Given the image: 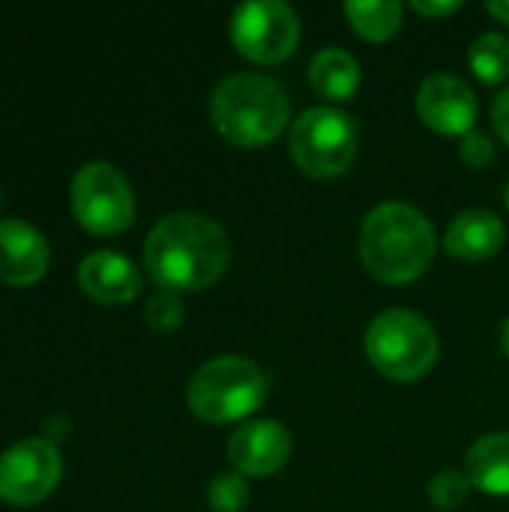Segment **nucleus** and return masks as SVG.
<instances>
[{"label":"nucleus","instance_id":"nucleus-1","mask_svg":"<svg viewBox=\"0 0 509 512\" xmlns=\"http://www.w3.org/2000/svg\"><path fill=\"white\" fill-rule=\"evenodd\" d=\"M144 264L162 291H204L231 264V240L204 213H168L144 240Z\"/></svg>","mask_w":509,"mask_h":512},{"label":"nucleus","instance_id":"nucleus-2","mask_svg":"<svg viewBox=\"0 0 509 512\" xmlns=\"http://www.w3.org/2000/svg\"><path fill=\"white\" fill-rule=\"evenodd\" d=\"M357 252L372 279L384 285H408L432 267L438 237L423 210L387 201L366 213Z\"/></svg>","mask_w":509,"mask_h":512},{"label":"nucleus","instance_id":"nucleus-3","mask_svg":"<svg viewBox=\"0 0 509 512\" xmlns=\"http://www.w3.org/2000/svg\"><path fill=\"white\" fill-rule=\"evenodd\" d=\"M210 123L228 144L258 150L291 126V99L270 75L234 72L210 96Z\"/></svg>","mask_w":509,"mask_h":512},{"label":"nucleus","instance_id":"nucleus-4","mask_svg":"<svg viewBox=\"0 0 509 512\" xmlns=\"http://www.w3.org/2000/svg\"><path fill=\"white\" fill-rule=\"evenodd\" d=\"M369 363L396 384L423 381L441 354L435 327L411 309H384L366 327Z\"/></svg>","mask_w":509,"mask_h":512},{"label":"nucleus","instance_id":"nucleus-5","mask_svg":"<svg viewBox=\"0 0 509 512\" xmlns=\"http://www.w3.org/2000/svg\"><path fill=\"white\" fill-rule=\"evenodd\" d=\"M270 393L267 375L246 357H213L207 360L186 387L189 411L204 423H237L255 414Z\"/></svg>","mask_w":509,"mask_h":512},{"label":"nucleus","instance_id":"nucleus-6","mask_svg":"<svg viewBox=\"0 0 509 512\" xmlns=\"http://www.w3.org/2000/svg\"><path fill=\"white\" fill-rule=\"evenodd\" d=\"M360 150L357 120L336 105L306 108L288 129V153L294 165L318 180L345 174Z\"/></svg>","mask_w":509,"mask_h":512},{"label":"nucleus","instance_id":"nucleus-7","mask_svg":"<svg viewBox=\"0 0 509 512\" xmlns=\"http://www.w3.org/2000/svg\"><path fill=\"white\" fill-rule=\"evenodd\" d=\"M75 219L93 234H117L135 216V195L123 171L105 159L84 162L69 186Z\"/></svg>","mask_w":509,"mask_h":512},{"label":"nucleus","instance_id":"nucleus-8","mask_svg":"<svg viewBox=\"0 0 509 512\" xmlns=\"http://www.w3.org/2000/svg\"><path fill=\"white\" fill-rule=\"evenodd\" d=\"M231 42L246 60L276 66L300 45V15L282 0H249L231 15Z\"/></svg>","mask_w":509,"mask_h":512},{"label":"nucleus","instance_id":"nucleus-9","mask_svg":"<svg viewBox=\"0 0 509 512\" xmlns=\"http://www.w3.org/2000/svg\"><path fill=\"white\" fill-rule=\"evenodd\" d=\"M63 474V459L48 438H21L0 453V498L18 507L45 498Z\"/></svg>","mask_w":509,"mask_h":512},{"label":"nucleus","instance_id":"nucleus-10","mask_svg":"<svg viewBox=\"0 0 509 512\" xmlns=\"http://www.w3.org/2000/svg\"><path fill=\"white\" fill-rule=\"evenodd\" d=\"M477 111V93L465 78L453 72H435L417 90V114L438 135L465 138L468 132H474Z\"/></svg>","mask_w":509,"mask_h":512},{"label":"nucleus","instance_id":"nucleus-11","mask_svg":"<svg viewBox=\"0 0 509 512\" xmlns=\"http://www.w3.org/2000/svg\"><path fill=\"white\" fill-rule=\"evenodd\" d=\"M294 453V438L279 420L243 423L228 441V459L243 477H273Z\"/></svg>","mask_w":509,"mask_h":512},{"label":"nucleus","instance_id":"nucleus-12","mask_svg":"<svg viewBox=\"0 0 509 512\" xmlns=\"http://www.w3.org/2000/svg\"><path fill=\"white\" fill-rule=\"evenodd\" d=\"M48 267L45 234L21 216L0 219V279L9 285H30Z\"/></svg>","mask_w":509,"mask_h":512},{"label":"nucleus","instance_id":"nucleus-13","mask_svg":"<svg viewBox=\"0 0 509 512\" xmlns=\"http://www.w3.org/2000/svg\"><path fill=\"white\" fill-rule=\"evenodd\" d=\"M78 285L99 303H129L141 291V273L129 255L117 249H96L81 258Z\"/></svg>","mask_w":509,"mask_h":512},{"label":"nucleus","instance_id":"nucleus-14","mask_svg":"<svg viewBox=\"0 0 509 512\" xmlns=\"http://www.w3.org/2000/svg\"><path fill=\"white\" fill-rule=\"evenodd\" d=\"M504 240H507V228L501 216L483 207H471L450 222L444 246L462 264H483L501 252Z\"/></svg>","mask_w":509,"mask_h":512},{"label":"nucleus","instance_id":"nucleus-15","mask_svg":"<svg viewBox=\"0 0 509 512\" xmlns=\"http://www.w3.org/2000/svg\"><path fill=\"white\" fill-rule=\"evenodd\" d=\"M465 474L486 495H509V432L480 438L465 459Z\"/></svg>","mask_w":509,"mask_h":512},{"label":"nucleus","instance_id":"nucleus-16","mask_svg":"<svg viewBox=\"0 0 509 512\" xmlns=\"http://www.w3.org/2000/svg\"><path fill=\"white\" fill-rule=\"evenodd\" d=\"M360 63L345 51V48H321L312 57L309 66V81L318 96L330 102H348L360 90Z\"/></svg>","mask_w":509,"mask_h":512},{"label":"nucleus","instance_id":"nucleus-17","mask_svg":"<svg viewBox=\"0 0 509 512\" xmlns=\"http://www.w3.org/2000/svg\"><path fill=\"white\" fill-rule=\"evenodd\" d=\"M345 18L360 39L387 42L399 33L405 6L396 0H354V3H345Z\"/></svg>","mask_w":509,"mask_h":512},{"label":"nucleus","instance_id":"nucleus-18","mask_svg":"<svg viewBox=\"0 0 509 512\" xmlns=\"http://www.w3.org/2000/svg\"><path fill=\"white\" fill-rule=\"evenodd\" d=\"M468 63H471V72L483 84H489V87L504 84L509 78V36H504V33H480L471 42Z\"/></svg>","mask_w":509,"mask_h":512},{"label":"nucleus","instance_id":"nucleus-19","mask_svg":"<svg viewBox=\"0 0 509 512\" xmlns=\"http://www.w3.org/2000/svg\"><path fill=\"white\" fill-rule=\"evenodd\" d=\"M207 504L213 512H243L249 507V483L243 474H216L207 486Z\"/></svg>","mask_w":509,"mask_h":512},{"label":"nucleus","instance_id":"nucleus-20","mask_svg":"<svg viewBox=\"0 0 509 512\" xmlns=\"http://www.w3.org/2000/svg\"><path fill=\"white\" fill-rule=\"evenodd\" d=\"M471 480H468V474L465 471H453V468H447V471H441V474H435L432 480H429V501L438 507V510H459L465 501H468V495H471Z\"/></svg>","mask_w":509,"mask_h":512},{"label":"nucleus","instance_id":"nucleus-21","mask_svg":"<svg viewBox=\"0 0 509 512\" xmlns=\"http://www.w3.org/2000/svg\"><path fill=\"white\" fill-rule=\"evenodd\" d=\"M144 318H147V324H150L156 333H171V330H177V327L183 324L186 306H183L180 294L162 291V288H159L156 294H150V300H147V306H144Z\"/></svg>","mask_w":509,"mask_h":512},{"label":"nucleus","instance_id":"nucleus-22","mask_svg":"<svg viewBox=\"0 0 509 512\" xmlns=\"http://www.w3.org/2000/svg\"><path fill=\"white\" fill-rule=\"evenodd\" d=\"M459 156H462V162L468 165V168H474V171H483V168H489L492 162H495V141L486 135V132H468L465 138H462V144H459Z\"/></svg>","mask_w":509,"mask_h":512},{"label":"nucleus","instance_id":"nucleus-23","mask_svg":"<svg viewBox=\"0 0 509 512\" xmlns=\"http://www.w3.org/2000/svg\"><path fill=\"white\" fill-rule=\"evenodd\" d=\"M492 126H495L498 138L509 147V87L501 90L492 102Z\"/></svg>","mask_w":509,"mask_h":512},{"label":"nucleus","instance_id":"nucleus-24","mask_svg":"<svg viewBox=\"0 0 509 512\" xmlns=\"http://www.w3.org/2000/svg\"><path fill=\"white\" fill-rule=\"evenodd\" d=\"M411 9L420 12V15H426V18H450V15H456V12L462 9V3H459V0H435V3H429V0H414Z\"/></svg>","mask_w":509,"mask_h":512},{"label":"nucleus","instance_id":"nucleus-25","mask_svg":"<svg viewBox=\"0 0 509 512\" xmlns=\"http://www.w3.org/2000/svg\"><path fill=\"white\" fill-rule=\"evenodd\" d=\"M489 12H492V18H498L501 24L509 27V0H492L489 3Z\"/></svg>","mask_w":509,"mask_h":512},{"label":"nucleus","instance_id":"nucleus-26","mask_svg":"<svg viewBox=\"0 0 509 512\" xmlns=\"http://www.w3.org/2000/svg\"><path fill=\"white\" fill-rule=\"evenodd\" d=\"M501 345H504V354L509 357V318L504 321V330H501Z\"/></svg>","mask_w":509,"mask_h":512},{"label":"nucleus","instance_id":"nucleus-27","mask_svg":"<svg viewBox=\"0 0 509 512\" xmlns=\"http://www.w3.org/2000/svg\"><path fill=\"white\" fill-rule=\"evenodd\" d=\"M504 204H507V210H509V183H507V189H504Z\"/></svg>","mask_w":509,"mask_h":512}]
</instances>
